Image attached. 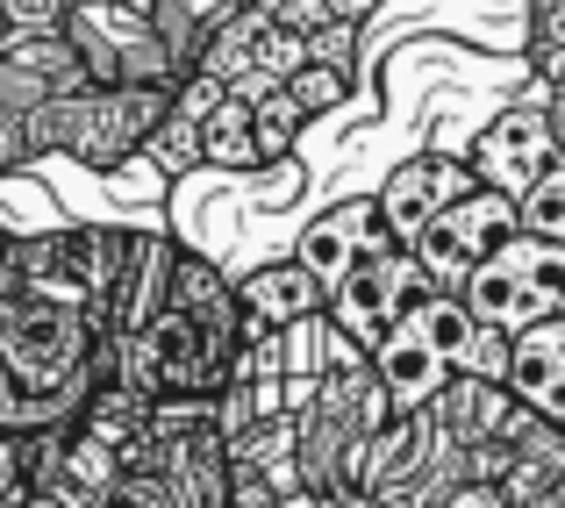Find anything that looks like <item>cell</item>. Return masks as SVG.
I'll use <instances>...</instances> for the list:
<instances>
[{
    "instance_id": "18",
    "label": "cell",
    "mask_w": 565,
    "mask_h": 508,
    "mask_svg": "<svg viewBox=\"0 0 565 508\" xmlns=\"http://www.w3.org/2000/svg\"><path fill=\"white\" fill-rule=\"evenodd\" d=\"M429 508H515V501H509V487H501V480H480V473H472V480H458L451 495H437Z\"/></svg>"
},
{
    "instance_id": "2",
    "label": "cell",
    "mask_w": 565,
    "mask_h": 508,
    "mask_svg": "<svg viewBox=\"0 0 565 508\" xmlns=\"http://www.w3.org/2000/svg\"><path fill=\"white\" fill-rule=\"evenodd\" d=\"M172 115V86H79V94L51 100L29 115V158H72V166L115 172L143 158L151 129Z\"/></svg>"
},
{
    "instance_id": "8",
    "label": "cell",
    "mask_w": 565,
    "mask_h": 508,
    "mask_svg": "<svg viewBox=\"0 0 565 508\" xmlns=\"http://www.w3.org/2000/svg\"><path fill=\"white\" fill-rule=\"evenodd\" d=\"M466 193H472L466 166H451V158H444V166H437V158H415V166H401L394 179H386L380 222H386V236H394L401 251H415V236H423L451 201H466Z\"/></svg>"
},
{
    "instance_id": "9",
    "label": "cell",
    "mask_w": 565,
    "mask_h": 508,
    "mask_svg": "<svg viewBox=\"0 0 565 508\" xmlns=\"http://www.w3.org/2000/svg\"><path fill=\"white\" fill-rule=\"evenodd\" d=\"M322 279L308 273L301 258H287V265H258L250 279H236V301H244V330L250 343H258L265 330H301V322H316V308H322Z\"/></svg>"
},
{
    "instance_id": "10",
    "label": "cell",
    "mask_w": 565,
    "mask_h": 508,
    "mask_svg": "<svg viewBox=\"0 0 565 508\" xmlns=\"http://www.w3.org/2000/svg\"><path fill=\"white\" fill-rule=\"evenodd\" d=\"M544 151H552V123L537 108H509L480 129V172L494 179V193H530L544 179Z\"/></svg>"
},
{
    "instance_id": "12",
    "label": "cell",
    "mask_w": 565,
    "mask_h": 508,
    "mask_svg": "<svg viewBox=\"0 0 565 508\" xmlns=\"http://www.w3.org/2000/svg\"><path fill=\"white\" fill-rule=\"evenodd\" d=\"M509 387L523 394L530 415L565 423V316H552V322H537V330L515 337V351H509Z\"/></svg>"
},
{
    "instance_id": "16",
    "label": "cell",
    "mask_w": 565,
    "mask_h": 508,
    "mask_svg": "<svg viewBox=\"0 0 565 508\" xmlns=\"http://www.w3.org/2000/svg\"><path fill=\"white\" fill-rule=\"evenodd\" d=\"M523 222H530V236H552V244H565V166L544 172L537 187L523 193Z\"/></svg>"
},
{
    "instance_id": "4",
    "label": "cell",
    "mask_w": 565,
    "mask_h": 508,
    "mask_svg": "<svg viewBox=\"0 0 565 508\" xmlns=\"http://www.w3.org/2000/svg\"><path fill=\"white\" fill-rule=\"evenodd\" d=\"M565 308V244L515 230L480 273L466 279V316L480 330H537Z\"/></svg>"
},
{
    "instance_id": "6",
    "label": "cell",
    "mask_w": 565,
    "mask_h": 508,
    "mask_svg": "<svg viewBox=\"0 0 565 508\" xmlns=\"http://www.w3.org/2000/svg\"><path fill=\"white\" fill-rule=\"evenodd\" d=\"M509 236H515V208H509V193L472 187L466 201H451L423 236H415V258H423V273H429V279H472L501 244H509Z\"/></svg>"
},
{
    "instance_id": "20",
    "label": "cell",
    "mask_w": 565,
    "mask_h": 508,
    "mask_svg": "<svg viewBox=\"0 0 565 508\" xmlns=\"http://www.w3.org/2000/svg\"><path fill=\"white\" fill-rule=\"evenodd\" d=\"M8 36H14V29H8V22H0V51H8Z\"/></svg>"
},
{
    "instance_id": "11",
    "label": "cell",
    "mask_w": 565,
    "mask_h": 508,
    "mask_svg": "<svg viewBox=\"0 0 565 508\" xmlns=\"http://www.w3.org/2000/svg\"><path fill=\"white\" fill-rule=\"evenodd\" d=\"M380 244H394L386 222H380V201H344V208H330V215L301 236V265L322 279V287H337V279H344L365 251H380Z\"/></svg>"
},
{
    "instance_id": "17",
    "label": "cell",
    "mask_w": 565,
    "mask_h": 508,
    "mask_svg": "<svg viewBox=\"0 0 565 508\" xmlns=\"http://www.w3.org/2000/svg\"><path fill=\"white\" fill-rule=\"evenodd\" d=\"M65 8L72 0H0V22L14 36H51V29H65Z\"/></svg>"
},
{
    "instance_id": "15",
    "label": "cell",
    "mask_w": 565,
    "mask_h": 508,
    "mask_svg": "<svg viewBox=\"0 0 565 508\" xmlns=\"http://www.w3.org/2000/svg\"><path fill=\"white\" fill-rule=\"evenodd\" d=\"M287 94L301 100V115H322V108L344 100V72H337L330 57H301V65L287 72Z\"/></svg>"
},
{
    "instance_id": "5",
    "label": "cell",
    "mask_w": 565,
    "mask_h": 508,
    "mask_svg": "<svg viewBox=\"0 0 565 508\" xmlns=\"http://www.w3.org/2000/svg\"><path fill=\"white\" fill-rule=\"evenodd\" d=\"M423 279H429V273H423V258H415V251H401V244L365 251V258L330 287L337 330L359 343V351H380V337L394 330V322L408 316L415 301H423Z\"/></svg>"
},
{
    "instance_id": "19",
    "label": "cell",
    "mask_w": 565,
    "mask_h": 508,
    "mask_svg": "<svg viewBox=\"0 0 565 508\" xmlns=\"http://www.w3.org/2000/svg\"><path fill=\"white\" fill-rule=\"evenodd\" d=\"M108 8H129V14H151L158 0H108Z\"/></svg>"
},
{
    "instance_id": "1",
    "label": "cell",
    "mask_w": 565,
    "mask_h": 508,
    "mask_svg": "<svg viewBox=\"0 0 565 508\" xmlns=\"http://www.w3.org/2000/svg\"><path fill=\"white\" fill-rule=\"evenodd\" d=\"M94 316L65 301H43L29 287H0V387L86 409L94 394Z\"/></svg>"
},
{
    "instance_id": "3",
    "label": "cell",
    "mask_w": 565,
    "mask_h": 508,
    "mask_svg": "<svg viewBox=\"0 0 565 508\" xmlns=\"http://www.w3.org/2000/svg\"><path fill=\"white\" fill-rule=\"evenodd\" d=\"M472 330H480V322H472L458 301H444V294H423V301H415L408 316H401L394 330L380 337V351H373L380 394L394 401L401 415L429 409V401L444 394V380H451V366L472 351Z\"/></svg>"
},
{
    "instance_id": "21",
    "label": "cell",
    "mask_w": 565,
    "mask_h": 508,
    "mask_svg": "<svg viewBox=\"0 0 565 508\" xmlns=\"http://www.w3.org/2000/svg\"><path fill=\"white\" fill-rule=\"evenodd\" d=\"M236 8H265V0H236Z\"/></svg>"
},
{
    "instance_id": "7",
    "label": "cell",
    "mask_w": 565,
    "mask_h": 508,
    "mask_svg": "<svg viewBox=\"0 0 565 508\" xmlns=\"http://www.w3.org/2000/svg\"><path fill=\"white\" fill-rule=\"evenodd\" d=\"M79 86H94V80H86L79 51L65 43V29H51V36H8V51H0V115L29 123L36 108L79 94Z\"/></svg>"
},
{
    "instance_id": "13",
    "label": "cell",
    "mask_w": 565,
    "mask_h": 508,
    "mask_svg": "<svg viewBox=\"0 0 565 508\" xmlns=\"http://www.w3.org/2000/svg\"><path fill=\"white\" fill-rule=\"evenodd\" d=\"M201 166H258V137H250V100L222 94L201 115Z\"/></svg>"
},
{
    "instance_id": "14",
    "label": "cell",
    "mask_w": 565,
    "mask_h": 508,
    "mask_svg": "<svg viewBox=\"0 0 565 508\" xmlns=\"http://www.w3.org/2000/svg\"><path fill=\"white\" fill-rule=\"evenodd\" d=\"M301 100L287 94V80L273 86V94H258L250 100V137H258V158H287L294 151V137H301Z\"/></svg>"
}]
</instances>
